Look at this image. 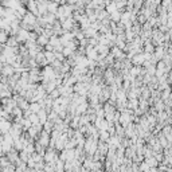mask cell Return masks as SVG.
<instances>
[{
	"label": "cell",
	"mask_w": 172,
	"mask_h": 172,
	"mask_svg": "<svg viewBox=\"0 0 172 172\" xmlns=\"http://www.w3.org/2000/svg\"><path fill=\"white\" fill-rule=\"evenodd\" d=\"M0 74H1V77H11L15 74V69L12 66H9V65H4L3 69H1V71H0Z\"/></svg>",
	"instance_id": "277c9868"
},
{
	"label": "cell",
	"mask_w": 172,
	"mask_h": 172,
	"mask_svg": "<svg viewBox=\"0 0 172 172\" xmlns=\"http://www.w3.org/2000/svg\"><path fill=\"white\" fill-rule=\"evenodd\" d=\"M144 62H145L144 54H136L135 57L132 58V60H130V63H132V65H136V66H140V65H142Z\"/></svg>",
	"instance_id": "8992f818"
},
{
	"label": "cell",
	"mask_w": 172,
	"mask_h": 172,
	"mask_svg": "<svg viewBox=\"0 0 172 172\" xmlns=\"http://www.w3.org/2000/svg\"><path fill=\"white\" fill-rule=\"evenodd\" d=\"M28 109H30L31 113H35V114H36V113L39 112L40 109H43V108H40V105L38 102H31L30 106H28Z\"/></svg>",
	"instance_id": "30bf717a"
},
{
	"label": "cell",
	"mask_w": 172,
	"mask_h": 172,
	"mask_svg": "<svg viewBox=\"0 0 172 172\" xmlns=\"http://www.w3.org/2000/svg\"><path fill=\"white\" fill-rule=\"evenodd\" d=\"M155 109H156L157 112H163L164 109H166V106H164V102L161 100H157L156 104H155Z\"/></svg>",
	"instance_id": "5bb4252c"
},
{
	"label": "cell",
	"mask_w": 172,
	"mask_h": 172,
	"mask_svg": "<svg viewBox=\"0 0 172 172\" xmlns=\"http://www.w3.org/2000/svg\"><path fill=\"white\" fill-rule=\"evenodd\" d=\"M8 39V34L4 32V31H0V45H4Z\"/></svg>",
	"instance_id": "ac0fdd59"
},
{
	"label": "cell",
	"mask_w": 172,
	"mask_h": 172,
	"mask_svg": "<svg viewBox=\"0 0 172 172\" xmlns=\"http://www.w3.org/2000/svg\"><path fill=\"white\" fill-rule=\"evenodd\" d=\"M36 45L39 46V47H45L46 45H48V38L45 35H39L38 39H36Z\"/></svg>",
	"instance_id": "52a82bcc"
},
{
	"label": "cell",
	"mask_w": 172,
	"mask_h": 172,
	"mask_svg": "<svg viewBox=\"0 0 172 172\" xmlns=\"http://www.w3.org/2000/svg\"><path fill=\"white\" fill-rule=\"evenodd\" d=\"M6 46L7 47H18V40L15 36H9L6 42Z\"/></svg>",
	"instance_id": "9c48e42d"
},
{
	"label": "cell",
	"mask_w": 172,
	"mask_h": 172,
	"mask_svg": "<svg viewBox=\"0 0 172 172\" xmlns=\"http://www.w3.org/2000/svg\"><path fill=\"white\" fill-rule=\"evenodd\" d=\"M144 163L147 164V166H148L149 168H156V167L159 166V163L156 161V159H155L153 156H152V157H148V159H145Z\"/></svg>",
	"instance_id": "ba28073f"
},
{
	"label": "cell",
	"mask_w": 172,
	"mask_h": 172,
	"mask_svg": "<svg viewBox=\"0 0 172 172\" xmlns=\"http://www.w3.org/2000/svg\"><path fill=\"white\" fill-rule=\"evenodd\" d=\"M140 172H149V167L147 166V164L142 161V163H140V169H139Z\"/></svg>",
	"instance_id": "ffe728a7"
},
{
	"label": "cell",
	"mask_w": 172,
	"mask_h": 172,
	"mask_svg": "<svg viewBox=\"0 0 172 172\" xmlns=\"http://www.w3.org/2000/svg\"><path fill=\"white\" fill-rule=\"evenodd\" d=\"M23 151L26 152L28 156H31L32 153H35V147H34V142H28V145L23 149Z\"/></svg>",
	"instance_id": "7c38bea8"
},
{
	"label": "cell",
	"mask_w": 172,
	"mask_h": 172,
	"mask_svg": "<svg viewBox=\"0 0 172 172\" xmlns=\"http://www.w3.org/2000/svg\"><path fill=\"white\" fill-rule=\"evenodd\" d=\"M43 127H45V132L46 133H50L53 129H54V124H53V122H50L48 120H47V122H46Z\"/></svg>",
	"instance_id": "e0dca14e"
},
{
	"label": "cell",
	"mask_w": 172,
	"mask_h": 172,
	"mask_svg": "<svg viewBox=\"0 0 172 172\" xmlns=\"http://www.w3.org/2000/svg\"><path fill=\"white\" fill-rule=\"evenodd\" d=\"M36 116H38V120H39V125L43 127L47 122V112H46L45 109H40L39 112L36 113Z\"/></svg>",
	"instance_id": "5b68a950"
},
{
	"label": "cell",
	"mask_w": 172,
	"mask_h": 172,
	"mask_svg": "<svg viewBox=\"0 0 172 172\" xmlns=\"http://www.w3.org/2000/svg\"><path fill=\"white\" fill-rule=\"evenodd\" d=\"M48 45L53 46V47H57V46H59V36H55L53 35L51 38H48Z\"/></svg>",
	"instance_id": "8fae6325"
},
{
	"label": "cell",
	"mask_w": 172,
	"mask_h": 172,
	"mask_svg": "<svg viewBox=\"0 0 172 172\" xmlns=\"http://www.w3.org/2000/svg\"><path fill=\"white\" fill-rule=\"evenodd\" d=\"M98 137L101 139V141L102 142H108L109 137H110V135H109L106 130H102V132H98Z\"/></svg>",
	"instance_id": "4fadbf2b"
},
{
	"label": "cell",
	"mask_w": 172,
	"mask_h": 172,
	"mask_svg": "<svg viewBox=\"0 0 172 172\" xmlns=\"http://www.w3.org/2000/svg\"><path fill=\"white\" fill-rule=\"evenodd\" d=\"M43 160L48 161V163H51V164H55V161L58 160L55 149H54V151H53V149H48V152H47V153H45V156H43Z\"/></svg>",
	"instance_id": "3957f363"
},
{
	"label": "cell",
	"mask_w": 172,
	"mask_h": 172,
	"mask_svg": "<svg viewBox=\"0 0 172 172\" xmlns=\"http://www.w3.org/2000/svg\"><path fill=\"white\" fill-rule=\"evenodd\" d=\"M48 142H50V135L48 133H46L45 130L43 132L39 133V140H38V144L40 145V147H43V148H46V147H48Z\"/></svg>",
	"instance_id": "6da1fadb"
},
{
	"label": "cell",
	"mask_w": 172,
	"mask_h": 172,
	"mask_svg": "<svg viewBox=\"0 0 172 172\" xmlns=\"http://www.w3.org/2000/svg\"><path fill=\"white\" fill-rule=\"evenodd\" d=\"M28 157H30V156H28V155L24 151H20V152H19V160H20L22 163H27Z\"/></svg>",
	"instance_id": "2e32d148"
},
{
	"label": "cell",
	"mask_w": 172,
	"mask_h": 172,
	"mask_svg": "<svg viewBox=\"0 0 172 172\" xmlns=\"http://www.w3.org/2000/svg\"><path fill=\"white\" fill-rule=\"evenodd\" d=\"M28 31H26V30H23V28H20V30L18 31V34L15 35V38H16V40H18V43H26L28 40Z\"/></svg>",
	"instance_id": "7a4b0ae2"
},
{
	"label": "cell",
	"mask_w": 172,
	"mask_h": 172,
	"mask_svg": "<svg viewBox=\"0 0 172 172\" xmlns=\"http://www.w3.org/2000/svg\"><path fill=\"white\" fill-rule=\"evenodd\" d=\"M28 120H30L31 125H38V124H39V120H38V116H36L35 113H31V114L28 116Z\"/></svg>",
	"instance_id": "9a60e30c"
},
{
	"label": "cell",
	"mask_w": 172,
	"mask_h": 172,
	"mask_svg": "<svg viewBox=\"0 0 172 172\" xmlns=\"http://www.w3.org/2000/svg\"><path fill=\"white\" fill-rule=\"evenodd\" d=\"M78 125H79V116H74L73 117V120H71V129L73 128H78Z\"/></svg>",
	"instance_id": "d6986e66"
}]
</instances>
